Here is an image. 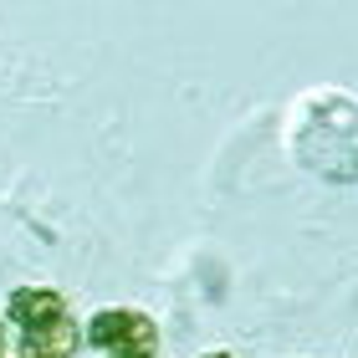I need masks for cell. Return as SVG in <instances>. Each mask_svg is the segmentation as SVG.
I'll use <instances>...</instances> for the list:
<instances>
[{"label": "cell", "mask_w": 358, "mask_h": 358, "mask_svg": "<svg viewBox=\"0 0 358 358\" xmlns=\"http://www.w3.org/2000/svg\"><path fill=\"white\" fill-rule=\"evenodd\" d=\"M87 343L103 348L108 358H154L159 348V328L143 313H128V307H103L87 322Z\"/></svg>", "instance_id": "6da1fadb"}, {"label": "cell", "mask_w": 358, "mask_h": 358, "mask_svg": "<svg viewBox=\"0 0 358 358\" xmlns=\"http://www.w3.org/2000/svg\"><path fill=\"white\" fill-rule=\"evenodd\" d=\"M62 317H67V297H62V292H52V287H15L10 292V322L26 338L57 328Z\"/></svg>", "instance_id": "7a4b0ae2"}, {"label": "cell", "mask_w": 358, "mask_h": 358, "mask_svg": "<svg viewBox=\"0 0 358 358\" xmlns=\"http://www.w3.org/2000/svg\"><path fill=\"white\" fill-rule=\"evenodd\" d=\"M72 353H77V322L72 317H62L57 328L26 338V358H72Z\"/></svg>", "instance_id": "3957f363"}, {"label": "cell", "mask_w": 358, "mask_h": 358, "mask_svg": "<svg viewBox=\"0 0 358 358\" xmlns=\"http://www.w3.org/2000/svg\"><path fill=\"white\" fill-rule=\"evenodd\" d=\"M210 358H231V353H210Z\"/></svg>", "instance_id": "277c9868"}]
</instances>
